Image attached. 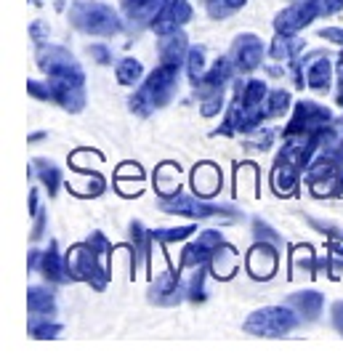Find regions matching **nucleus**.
<instances>
[{"instance_id":"ea45409f","label":"nucleus","mask_w":343,"mask_h":359,"mask_svg":"<svg viewBox=\"0 0 343 359\" xmlns=\"http://www.w3.org/2000/svg\"><path fill=\"white\" fill-rule=\"evenodd\" d=\"M27 90H29L35 99H40V102H51V90H48V83H46V86H40L38 80H27Z\"/></svg>"},{"instance_id":"e433bc0d","label":"nucleus","mask_w":343,"mask_h":359,"mask_svg":"<svg viewBox=\"0 0 343 359\" xmlns=\"http://www.w3.org/2000/svg\"><path fill=\"white\" fill-rule=\"evenodd\" d=\"M309 3L317 11V16H332L343 8V0H309Z\"/></svg>"},{"instance_id":"f3484780","label":"nucleus","mask_w":343,"mask_h":359,"mask_svg":"<svg viewBox=\"0 0 343 359\" xmlns=\"http://www.w3.org/2000/svg\"><path fill=\"white\" fill-rule=\"evenodd\" d=\"M149 298H152L154 304H160V306H173L181 298H187V283H181L178 271H168L163 277H157Z\"/></svg>"},{"instance_id":"09e8293b","label":"nucleus","mask_w":343,"mask_h":359,"mask_svg":"<svg viewBox=\"0 0 343 359\" xmlns=\"http://www.w3.org/2000/svg\"><path fill=\"white\" fill-rule=\"evenodd\" d=\"M35 218H38V224H35V231H32V240H38L40 234H43V226H46V213L40 210V213Z\"/></svg>"},{"instance_id":"c85d7f7f","label":"nucleus","mask_w":343,"mask_h":359,"mask_svg":"<svg viewBox=\"0 0 343 359\" xmlns=\"http://www.w3.org/2000/svg\"><path fill=\"white\" fill-rule=\"evenodd\" d=\"M35 176L43 181V187L48 189V194H56V189L62 187V170L53 165V163L35 160Z\"/></svg>"},{"instance_id":"4c0bfd02","label":"nucleus","mask_w":343,"mask_h":359,"mask_svg":"<svg viewBox=\"0 0 343 359\" xmlns=\"http://www.w3.org/2000/svg\"><path fill=\"white\" fill-rule=\"evenodd\" d=\"M301 264H304L309 271L314 269V256H311V248H298V250L292 253V269H298Z\"/></svg>"},{"instance_id":"5701e85b","label":"nucleus","mask_w":343,"mask_h":359,"mask_svg":"<svg viewBox=\"0 0 343 359\" xmlns=\"http://www.w3.org/2000/svg\"><path fill=\"white\" fill-rule=\"evenodd\" d=\"M27 311L29 314H48V317H53L56 314V298L46 287H29L27 290Z\"/></svg>"},{"instance_id":"79ce46f5","label":"nucleus","mask_w":343,"mask_h":359,"mask_svg":"<svg viewBox=\"0 0 343 359\" xmlns=\"http://www.w3.org/2000/svg\"><path fill=\"white\" fill-rule=\"evenodd\" d=\"M48 32H51V29H48L46 22H35V25L29 27V35H32V40H35L38 46H43V43L48 40Z\"/></svg>"},{"instance_id":"4468645a","label":"nucleus","mask_w":343,"mask_h":359,"mask_svg":"<svg viewBox=\"0 0 343 359\" xmlns=\"http://www.w3.org/2000/svg\"><path fill=\"white\" fill-rule=\"evenodd\" d=\"M277 264H280L277 248H274V243H264V240H258V245L245 258V266L255 280H269L277 271Z\"/></svg>"},{"instance_id":"6ab92c4d","label":"nucleus","mask_w":343,"mask_h":359,"mask_svg":"<svg viewBox=\"0 0 343 359\" xmlns=\"http://www.w3.org/2000/svg\"><path fill=\"white\" fill-rule=\"evenodd\" d=\"M40 271H43V277H46L48 283L59 285V283H67V280H69V274H67V258H62L56 243L48 245V250H46L43 258H40Z\"/></svg>"},{"instance_id":"864d4df0","label":"nucleus","mask_w":343,"mask_h":359,"mask_svg":"<svg viewBox=\"0 0 343 359\" xmlns=\"http://www.w3.org/2000/svg\"><path fill=\"white\" fill-rule=\"evenodd\" d=\"M205 3H210V0H205Z\"/></svg>"},{"instance_id":"49530a36","label":"nucleus","mask_w":343,"mask_h":359,"mask_svg":"<svg viewBox=\"0 0 343 359\" xmlns=\"http://www.w3.org/2000/svg\"><path fill=\"white\" fill-rule=\"evenodd\" d=\"M332 325L343 333V301L332 304Z\"/></svg>"},{"instance_id":"aec40b11","label":"nucleus","mask_w":343,"mask_h":359,"mask_svg":"<svg viewBox=\"0 0 343 359\" xmlns=\"http://www.w3.org/2000/svg\"><path fill=\"white\" fill-rule=\"evenodd\" d=\"M267 96L269 88L264 80H245V83H237V88H234V99H240L250 109H264Z\"/></svg>"},{"instance_id":"a18cd8bd","label":"nucleus","mask_w":343,"mask_h":359,"mask_svg":"<svg viewBox=\"0 0 343 359\" xmlns=\"http://www.w3.org/2000/svg\"><path fill=\"white\" fill-rule=\"evenodd\" d=\"M271 139H274V133H271V130H264V133H258L253 142H250V147H255V149H269Z\"/></svg>"},{"instance_id":"8fccbe9b","label":"nucleus","mask_w":343,"mask_h":359,"mask_svg":"<svg viewBox=\"0 0 343 359\" xmlns=\"http://www.w3.org/2000/svg\"><path fill=\"white\" fill-rule=\"evenodd\" d=\"M29 210H32V216H38L40 208H38V189H32V194H29Z\"/></svg>"},{"instance_id":"a211bd4d","label":"nucleus","mask_w":343,"mask_h":359,"mask_svg":"<svg viewBox=\"0 0 343 359\" xmlns=\"http://www.w3.org/2000/svg\"><path fill=\"white\" fill-rule=\"evenodd\" d=\"M191 187L200 197H213L221 189V170L213 163H203L191 173Z\"/></svg>"},{"instance_id":"7c9ffc66","label":"nucleus","mask_w":343,"mask_h":359,"mask_svg":"<svg viewBox=\"0 0 343 359\" xmlns=\"http://www.w3.org/2000/svg\"><path fill=\"white\" fill-rule=\"evenodd\" d=\"M144 75V67H141L139 59H123V62H117V80L123 83V86H136Z\"/></svg>"},{"instance_id":"f704fd0d","label":"nucleus","mask_w":343,"mask_h":359,"mask_svg":"<svg viewBox=\"0 0 343 359\" xmlns=\"http://www.w3.org/2000/svg\"><path fill=\"white\" fill-rule=\"evenodd\" d=\"M187 298L189 301H203L205 298V266H197L191 280L187 283Z\"/></svg>"},{"instance_id":"603ef678","label":"nucleus","mask_w":343,"mask_h":359,"mask_svg":"<svg viewBox=\"0 0 343 359\" xmlns=\"http://www.w3.org/2000/svg\"><path fill=\"white\" fill-rule=\"evenodd\" d=\"M32 3H35V6H40V3H43V0H32Z\"/></svg>"},{"instance_id":"412c9836","label":"nucleus","mask_w":343,"mask_h":359,"mask_svg":"<svg viewBox=\"0 0 343 359\" xmlns=\"http://www.w3.org/2000/svg\"><path fill=\"white\" fill-rule=\"evenodd\" d=\"M208 266H210V271L216 274L218 280H229L237 271V250L231 245H218Z\"/></svg>"},{"instance_id":"bb28decb","label":"nucleus","mask_w":343,"mask_h":359,"mask_svg":"<svg viewBox=\"0 0 343 359\" xmlns=\"http://www.w3.org/2000/svg\"><path fill=\"white\" fill-rule=\"evenodd\" d=\"M51 320L53 317H48V314H29L27 327H29V333L35 335V338H56V335L62 333V325Z\"/></svg>"},{"instance_id":"58836bf2","label":"nucleus","mask_w":343,"mask_h":359,"mask_svg":"<svg viewBox=\"0 0 343 359\" xmlns=\"http://www.w3.org/2000/svg\"><path fill=\"white\" fill-rule=\"evenodd\" d=\"M253 231H255V240H264V243H280V234L277 231H271L269 224H261V221H255L253 224Z\"/></svg>"},{"instance_id":"f03ea898","label":"nucleus","mask_w":343,"mask_h":359,"mask_svg":"<svg viewBox=\"0 0 343 359\" xmlns=\"http://www.w3.org/2000/svg\"><path fill=\"white\" fill-rule=\"evenodd\" d=\"M69 22L86 32V35H99V38H112L123 32V19L99 0H77L69 8Z\"/></svg>"},{"instance_id":"f257e3e1","label":"nucleus","mask_w":343,"mask_h":359,"mask_svg":"<svg viewBox=\"0 0 343 359\" xmlns=\"http://www.w3.org/2000/svg\"><path fill=\"white\" fill-rule=\"evenodd\" d=\"M178 69L176 65H160L152 75L141 83V88L128 99L130 102V112H136L139 117H149L154 109L166 107L178 86Z\"/></svg>"},{"instance_id":"7ed1b4c3","label":"nucleus","mask_w":343,"mask_h":359,"mask_svg":"<svg viewBox=\"0 0 343 359\" xmlns=\"http://www.w3.org/2000/svg\"><path fill=\"white\" fill-rule=\"evenodd\" d=\"M104 258L107 256L96 253L90 245H77V248H72L69 256H67V274H69V280H83L90 287L104 290V285L109 280Z\"/></svg>"},{"instance_id":"c03bdc74","label":"nucleus","mask_w":343,"mask_h":359,"mask_svg":"<svg viewBox=\"0 0 343 359\" xmlns=\"http://www.w3.org/2000/svg\"><path fill=\"white\" fill-rule=\"evenodd\" d=\"M319 38L330 40V43H338V46H343V29L341 27H328V29H322L319 32Z\"/></svg>"},{"instance_id":"39448f33","label":"nucleus","mask_w":343,"mask_h":359,"mask_svg":"<svg viewBox=\"0 0 343 359\" xmlns=\"http://www.w3.org/2000/svg\"><path fill=\"white\" fill-rule=\"evenodd\" d=\"M298 325V317L292 314L288 306H267L253 311L248 322H245V330L250 335H264V338H280L288 335Z\"/></svg>"},{"instance_id":"72a5a7b5","label":"nucleus","mask_w":343,"mask_h":359,"mask_svg":"<svg viewBox=\"0 0 343 359\" xmlns=\"http://www.w3.org/2000/svg\"><path fill=\"white\" fill-rule=\"evenodd\" d=\"M221 109H224V90H213L200 99V112L205 117H216Z\"/></svg>"},{"instance_id":"ddd939ff","label":"nucleus","mask_w":343,"mask_h":359,"mask_svg":"<svg viewBox=\"0 0 343 359\" xmlns=\"http://www.w3.org/2000/svg\"><path fill=\"white\" fill-rule=\"evenodd\" d=\"M301 65L306 69V86L311 90H328L332 80V59L325 51H311L309 56H301Z\"/></svg>"},{"instance_id":"37998d69","label":"nucleus","mask_w":343,"mask_h":359,"mask_svg":"<svg viewBox=\"0 0 343 359\" xmlns=\"http://www.w3.org/2000/svg\"><path fill=\"white\" fill-rule=\"evenodd\" d=\"M88 53L99 65H109V62H112V53H109L107 46H88Z\"/></svg>"},{"instance_id":"9b49d317","label":"nucleus","mask_w":343,"mask_h":359,"mask_svg":"<svg viewBox=\"0 0 343 359\" xmlns=\"http://www.w3.org/2000/svg\"><path fill=\"white\" fill-rule=\"evenodd\" d=\"M189 19H191L189 0H163L157 13L152 16L149 27H152L157 35H163V32H170V29H181Z\"/></svg>"},{"instance_id":"a19ab883","label":"nucleus","mask_w":343,"mask_h":359,"mask_svg":"<svg viewBox=\"0 0 343 359\" xmlns=\"http://www.w3.org/2000/svg\"><path fill=\"white\" fill-rule=\"evenodd\" d=\"M88 245L96 250V253H102V256L109 253V243H107V237H104L102 231H93V234L88 237Z\"/></svg>"},{"instance_id":"6e6552de","label":"nucleus","mask_w":343,"mask_h":359,"mask_svg":"<svg viewBox=\"0 0 343 359\" xmlns=\"http://www.w3.org/2000/svg\"><path fill=\"white\" fill-rule=\"evenodd\" d=\"M218 245H224V234L218 229H205L194 243L184 248L181 256V269H197V266H208L210 258L216 253Z\"/></svg>"},{"instance_id":"de8ad7c7","label":"nucleus","mask_w":343,"mask_h":359,"mask_svg":"<svg viewBox=\"0 0 343 359\" xmlns=\"http://www.w3.org/2000/svg\"><path fill=\"white\" fill-rule=\"evenodd\" d=\"M335 104L343 107V62L338 65V86H335Z\"/></svg>"},{"instance_id":"0eeeda50","label":"nucleus","mask_w":343,"mask_h":359,"mask_svg":"<svg viewBox=\"0 0 343 359\" xmlns=\"http://www.w3.org/2000/svg\"><path fill=\"white\" fill-rule=\"evenodd\" d=\"M160 208H163L166 213H176V216H187V218L229 216L227 208L210 205V203H205V197L200 200V194L194 197V194H184V192H176V194H170V197H163V200H160Z\"/></svg>"},{"instance_id":"2eb2a0df","label":"nucleus","mask_w":343,"mask_h":359,"mask_svg":"<svg viewBox=\"0 0 343 359\" xmlns=\"http://www.w3.org/2000/svg\"><path fill=\"white\" fill-rule=\"evenodd\" d=\"M157 53H160V65H187L189 56V40L181 29H170L157 38Z\"/></svg>"},{"instance_id":"393cba45","label":"nucleus","mask_w":343,"mask_h":359,"mask_svg":"<svg viewBox=\"0 0 343 359\" xmlns=\"http://www.w3.org/2000/svg\"><path fill=\"white\" fill-rule=\"evenodd\" d=\"M154 187H157V192L163 194V197H170V194L181 192L178 187V165L173 163H163V165L157 168V173H154Z\"/></svg>"},{"instance_id":"4be33fe9","label":"nucleus","mask_w":343,"mask_h":359,"mask_svg":"<svg viewBox=\"0 0 343 359\" xmlns=\"http://www.w3.org/2000/svg\"><path fill=\"white\" fill-rule=\"evenodd\" d=\"M298 314H304L306 320H317L319 309L325 304V298L317 293V290H301V293H292L290 301H288Z\"/></svg>"},{"instance_id":"1a4fd4ad","label":"nucleus","mask_w":343,"mask_h":359,"mask_svg":"<svg viewBox=\"0 0 343 359\" xmlns=\"http://www.w3.org/2000/svg\"><path fill=\"white\" fill-rule=\"evenodd\" d=\"M229 59H231V65L237 72H253L255 67H261L264 62V43L250 35V32H245V35H237V40L231 43V51H229Z\"/></svg>"},{"instance_id":"b1692460","label":"nucleus","mask_w":343,"mask_h":359,"mask_svg":"<svg viewBox=\"0 0 343 359\" xmlns=\"http://www.w3.org/2000/svg\"><path fill=\"white\" fill-rule=\"evenodd\" d=\"M301 48H304V43L295 38V35H277L274 43H271V48H269V56L282 65V62H292Z\"/></svg>"},{"instance_id":"2f4dec72","label":"nucleus","mask_w":343,"mask_h":359,"mask_svg":"<svg viewBox=\"0 0 343 359\" xmlns=\"http://www.w3.org/2000/svg\"><path fill=\"white\" fill-rule=\"evenodd\" d=\"M245 3H248V0H210V3H205V6H208L210 19H229L231 13L240 11Z\"/></svg>"},{"instance_id":"a878e982","label":"nucleus","mask_w":343,"mask_h":359,"mask_svg":"<svg viewBox=\"0 0 343 359\" xmlns=\"http://www.w3.org/2000/svg\"><path fill=\"white\" fill-rule=\"evenodd\" d=\"M120 3H123L126 16L136 19V22H147V19L152 22V16L157 13L163 0H120Z\"/></svg>"},{"instance_id":"f8f14e48","label":"nucleus","mask_w":343,"mask_h":359,"mask_svg":"<svg viewBox=\"0 0 343 359\" xmlns=\"http://www.w3.org/2000/svg\"><path fill=\"white\" fill-rule=\"evenodd\" d=\"M314 19H317V11L311 8V3L309 0H295L292 6H288L285 11L277 13L274 29H277V35H295L304 27L311 25Z\"/></svg>"},{"instance_id":"9d476101","label":"nucleus","mask_w":343,"mask_h":359,"mask_svg":"<svg viewBox=\"0 0 343 359\" xmlns=\"http://www.w3.org/2000/svg\"><path fill=\"white\" fill-rule=\"evenodd\" d=\"M48 90H51V102H56L67 112H80L86 107V88L83 80L72 77H48Z\"/></svg>"},{"instance_id":"3c124183","label":"nucleus","mask_w":343,"mask_h":359,"mask_svg":"<svg viewBox=\"0 0 343 359\" xmlns=\"http://www.w3.org/2000/svg\"><path fill=\"white\" fill-rule=\"evenodd\" d=\"M335 194H343V165H341V173H338V189H335Z\"/></svg>"},{"instance_id":"473e14b6","label":"nucleus","mask_w":343,"mask_h":359,"mask_svg":"<svg viewBox=\"0 0 343 359\" xmlns=\"http://www.w3.org/2000/svg\"><path fill=\"white\" fill-rule=\"evenodd\" d=\"M194 229H197L194 224H187V226H173V229H157V231H152V237L157 243H181V240H187Z\"/></svg>"},{"instance_id":"dca6fc26","label":"nucleus","mask_w":343,"mask_h":359,"mask_svg":"<svg viewBox=\"0 0 343 359\" xmlns=\"http://www.w3.org/2000/svg\"><path fill=\"white\" fill-rule=\"evenodd\" d=\"M234 75H237V69H234V65H231V59H229V56L227 59H218V62H213V65L208 67V72H205L203 80L194 83L197 96L203 99V96L213 93V90H224V86H227Z\"/></svg>"},{"instance_id":"20e7f679","label":"nucleus","mask_w":343,"mask_h":359,"mask_svg":"<svg viewBox=\"0 0 343 359\" xmlns=\"http://www.w3.org/2000/svg\"><path fill=\"white\" fill-rule=\"evenodd\" d=\"M330 123V112L317 102H298L295 112H292L288 128L282 133L285 142H306L311 133H317L319 128H325Z\"/></svg>"},{"instance_id":"c756f323","label":"nucleus","mask_w":343,"mask_h":359,"mask_svg":"<svg viewBox=\"0 0 343 359\" xmlns=\"http://www.w3.org/2000/svg\"><path fill=\"white\" fill-rule=\"evenodd\" d=\"M290 109V93L288 90H269L267 102H264V112L267 120H277Z\"/></svg>"},{"instance_id":"423d86ee","label":"nucleus","mask_w":343,"mask_h":359,"mask_svg":"<svg viewBox=\"0 0 343 359\" xmlns=\"http://www.w3.org/2000/svg\"><path fill=\"white\" fill-rule=\"evenodd\" d=\"M38 67L48 77H72V80H83L86 83V72L77 65L72 53L62 48V46H38Z\"/></svg>"},{"instance_id":"c9c22d12","label":"nucleus","mask_w":343,"mask_h":359,"mask_svg":"<svg viewBox=\"0 0 343 359\" xmlns=\"http://www.w3.org/2000/svg\"><path fill=\"white\" fill-rule=\"evenodd\" d=\"M250 192L255 194V168L253 165H240L237 170V192Z\"/></svg>"},{"instance_id":"cd10ccee","label":"nucleus","mask_w":343,"mask_h":359,"mask_svg":"<svg viewBox=\"0 0 343 359\" xmlns=\"http://www.w3.org/2000/svg\"><path fill=\"white\" fill-rule=\"evenodd\" d=\"M187 72H189L191 83H200L208 72V51L205 46H191L189 56H187Z\"/></svg>"}]
</instances>
